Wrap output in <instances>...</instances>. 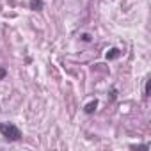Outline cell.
<instances>
[{"mask_svg": "<svg viewBox=\"0 0 151 151\" xmlns=\"http://www.w3.org/2000/svg\"><path fill=\"white\" fill-rule=\"evenodd\" d=\"M96 107H98V101H96V100H93V101H89V103L84 107V110H86V114H93V112L96 110Z\"/></svg>", "mask_w": 151, "mask_h": 151, "instance_id": "4", "label": "cell"}, {"mask_svg": "<svg viewBox=\"0 0 151 151\" xmlns=\"http://www.w3.org/2000/svg\"><path fill=\"white\" fill-rule=\"evenodd\" d=\"M144 96H146V98L149 96V80H146V86H144Z\"/></svg>", "mask_w": 151, "mask_h": 151, "instance_id": "6", "label": "cell"}, {"mask_svg": "<svg viewBox=\"0 0 151 151\" xmlns=\"http://www.w3.org/2000/svg\"><path fill=\"white\" fill-rule=\"evenodd\" d=\"M82 41L89 43V41H91V36H89V34H82Z\"/></svg>", "mask_w": 151, "mask_h": 151, "instance_id": "8", "label": "cell"}, {"mask_svg": "<svg viewBox=\"0 0 151 151\" xmlns=\"http://www.w3.org/2000/svg\"><path fill=\"white\" fill-rule=\"evenodd\" d=\"M0 133H2V137L6 140H9V142H18L23 137L22 130L13 123H0Z\"/></svg>", "mask_w": 151, "mask_h": 151, "instance_id": "1", "label": "cell"}, {"mask_svg": "<svg viewBox=\"0 0 151 151\" xmlns=\"http://www.w3.org/2000/svg\"><path fill=\"white\" fill-rule=\"evenodd\" d=\"M6 75H7V69L6 68H0V80L6 78Z\"/></svg>", "mask_w": 151, "mask_h": 151, "instance_id": "7", "label": "cell"}, {"mask_svg": "<svg viewBox=\"0 0 151 151\" xmlns=\"http://www.w3.org/2000/svg\"><path fill=\"white\" fill-rule=\"evenodd\" d=\"M43 0H30V2H29V7L32 9V11H41L43 9Z\"/></svg>", "mask_w": 151, "mask_h": 151, "instance_id": "2", "label": "cell"}, {"mask_svg": "<svg viewBox=\"0 0 151 151\" xmlns=\"http://www.w3.org/2000/svg\"><path fill=\"white\" fill-rule=\"evenodd\" d=\"M121 55V50L119 48H110L109 52H107V60H114V59H117Z\"/></svg>", "mask_w": 151, "mask_h": 151, "instance_id": "3", "label": "cell"}, {"mask_svg": "<svg viewBox=\"0 0 151 151\" xmlns=\"http://www.w3.org/2000/svg\"><path fill=\"white\" fill-rule=\"evenodd\" d=\"M130 147H132V149H149L147 144H132Z\"/></svg>", "mask_w": 151, "mask_h": 151, "instance_id": "5", "label": "cell"}]
</instances>
